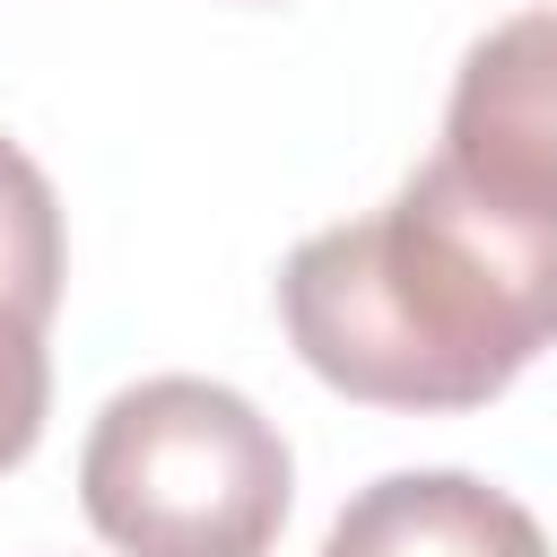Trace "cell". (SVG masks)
Wrapping results in <instances>:
<instances>
[{
	"label": "cell",
	"mask_w": 557,
	"mask_h": 557,
	"mask_svg": "<svg viewBox=\"0 0 557 557\" xmlns=\"http://www.w3.org/2000/svg\"><path fill=\"white\" fill-rule=\"evenodd\" d=\"M278 322L296 357L366 409H487L548 339L557 305L513 278L418 174L278 270Z\"/></svg>",
	"instance_id": "cell-1"
},
{
	"label": "cell",
	"mask_w": 557,
	"mask_h": 557,
	"mask_svg": "<svg viewBox=\"0 0 557 557\" xmlns=\"http://www.w3.org/2000/svg\"><path fill=\"white\" fill-rule=\"evenodd\" d=\"M287 496V435L209 374H148L113 392L78 453V505L122 557H270Z\"/></svg>",
	"instance_id": "cell-2"
},
{
	"label": "cell",
	"mask_w": 557,
	"mask_h": 557,
	"mask_svg": "<svg viewBox=\"0 0 557 557\" xmlns=\"http://www.w3.org/2000/svg\"><path fill=\"white\" fill-rule=\"evenodd\" d=\"M426 174L557 261V9H522L461 52Z\"/></svg>",
	"instance_id": "cell-3"
},
{
	"label": "cell",
	"mask_w": 557,
	"mask_h": 557,
	"mask_svg": "<svg viewBox=\"0 0 557 557\" xmlns=\"http://www.w3.org/2000/svg\"><path fill=\"white\" fill-rule=\"evenodd\" d=\"M322 557H548V531L470 470H392L339 505Z\"/></svg>",
	"instance_id": "cell-4"
},
{
	"label": "cell",
	"mask_w": 557,
	"mask_h": 557,
	"mask_svg": "<svg viewBox=\"0 0 557 557\" xmlns=\"http://www.w3.org/2000/svg\"><path fill=\"white\" fill-rule=\"evenodd\" d=\"M70 278V244H61V200L44 183V165L0 131V305L52 322Z\"/></svg>",
	"instance_id": "cell-5"
},
{
	"label": "cell",
	"mask_w": 557,
	"mask_h": 557,
	"mask_svg": "<svg viewBox=\"0 0 557 557\" xmlns=\"http://www.w3.org/2000/svg\"><path fill=\"white\" fill-rule=\"evenodd\" d=\"M52 418V357H44V322L0 305V470H17L35 453Z\"/></svg>",
	"instance_id": "cell-6"
}]
</instances>
